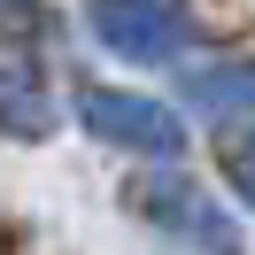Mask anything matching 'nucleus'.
Segmentation results:
<instances>
[{
    "label": "nucleus",
    "instance_id": "nucleus-1",
    "mask_svg": "<svg viewBox=\"0 0 255 255\" xmlns=\"http://www.w3.org/2000/svg\"><path fill=\"white\" fill-rule=\"evenodd\" d=\"M78 124L109 147H131V155H155V162H178L186 155V124H178L162 101H139V93H109V85H78Z\"/></svg>",
    "mask_w": 255,
    "mask_h": 255
},
{
    "label": "nucleus",
    "instance_id": "nucleus-2",
    "mask_svg": "<svg viewBox=\"0 0 255 255\" xmlns=\"http://www.w3.org/2000/svg\"><path fill=\"white\" fill-rule=\"evenodd\" d=\"M85 23L124 62H170L186 47V8L178 0H85Z\"/></svg>",
    "mask_w": 255,
    "mask_h": 255
},
{
    "label": "nucleus",
    "instance_id": "nucleus-3",
    "mask_svg": "<svg viewBox=\"0 0 255 255\" xmlns=\"http://www.w3.org/2000/svg\"><path fill=\"white\" fill-rule=\"evenodd\" d=\"M131 217H147V224H162V232H186V240H201V248H224V255H240V240L224 232V217H217V201H209L201 186H186L178 170H155V178H131Z\"/></svg>",
    "mask_w": 255,
    "mask_h": 255
},
{
    "label": "nucleus",
    "instance_id": "nucleus-4",
    "mask_svg": "<svg viewBox=\"0 0 255 255\" xmlns=\"http://www.w3.org/2000/svg\"><path fill=\"white\" fill-rule=\"evenodd\" d=\"M54 131V101L39 93V78H8L0 70V139H47Z\"/></svg>",
    "mask_w": 255,
    "mask_h": 255
},
{
    "label": "nucleus",
    "instance_id": "nucleus-5",
    "mask_svg": "<svg viewBox=\"0 0 255 255\" xmlns=\"http://www.w3.org/2000/svg\"><path fill=\"white\" fill-rule=\"evenodd\" d=\"M186 93H193V101H201V109H209V116H217V124H224V131H232V124H240V116H248V70H240V62H217V70H201V78H193V85H186Z\"/></svg>",
    "mask_w": 255,
    "mask_h": 255
},
{
    "label": "nucleus",
    "instance_id": "nucleus-6",
    "mask_svg": "<svg viewBox=\"0 0 255 255\" xmlns=\"http://www.w3.org/2000/svg\"><path fill=\"white\" fill-rule=\"evenodd\" d=\"M217 155H224V178H232V193H248V124L217 131Z\"/></svg>",
    "mask_w": 255,
    "mask_h": 255
},
{
    "label": "nucleus",
    "instance_id": "nucleus-7",
    "mask_svg": "<svg viewBox=\"0 0 255 255\" xmlns=\"http://www.w3.org/2000/svg\"><path fill=\"white\" fill-rule=\"evenodd\" d=\"M0 8H23V0H0Z\"/></svg>",
    "mask_w": 255,
    "mask_h": 255
}]
</instances>
